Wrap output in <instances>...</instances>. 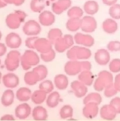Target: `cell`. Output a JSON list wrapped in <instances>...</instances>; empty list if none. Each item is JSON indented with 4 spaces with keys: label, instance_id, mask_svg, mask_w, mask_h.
<instances>
[{
    "label": "cell",
    "instance_id": "42",
    "mask_svg": "<svg viewBox=\"0 0 120 121\" xmlns=\"http://www.w3.org/2000/svg\"><path fill=\"white\" fill-rule=\"evenodd\" d=\"M118 90L116 89V87L113 83V84L105 87V89L103 90V95L106 98H113L118 94Z\"/></svg>",
    "mask_w": 120,
    "mask_h": 121
},
{
    "label": "cell",
    "instance_id": "29",
    "mask_svg": "<svg viewBox=\"0 0 120 121\" xmlns=\"http://www.w3.org/2000/svg\"><path fill=\"white\" fill-rule=\"evenodd\" d=\"M47 95L46 92H44L42 90H37L34 92H32V97H31V99L32 101L37 105H41L42 103L46 102L47 98Z\"/></svg>",
    "mask_w": 120,
    "mask_h": 121
},
{
    "label": "cell",
    "instance_id": "28",
    "mask_svg": "<svg viewBox=\"0 0 120 121\" xmlns=\"http://www.w3.org/2000/svg\"><path fill=\"white\" fill-rule=\"evenodd\" d=\"M60 100V95L58 91H52L51 93L47 95L46 104L51 109H54L59 104Z\"/></svg>",
    "mask_w": 120,
    "mask_h": 121
},
{
    "label": "cell",
    "instance_id": "41",
    "mask_svg": "<svg viewBox=\"0 0 120 121\" xmlns=\"http://www.w3.org/2000/svg\"><path fill=\"white\" fill-rule=\"evenodd\" d=\"M56 52L53 48L50 52L40 54V58L42 60H43L44 62L48 63V62H51L52 60H54V59L56 58Z\"/></svg>",
    "mask_w": 120,
    "mask_h": 121
},
{
    "label": "cell",
    "instance_id": "6",
    "mask_svg": "<svg viewBox=\"0 0 120 121\" xmlns=\"http://www.w3.org/2000/svg\"><path fill=\"white\" fill-rule=\"evenodd\" d=\"M74 44H75L74 36L70 34H65L53 44V48L58 53H63L65 52H67V50L71 47H73Z\"/></svg>",
    "mask_w": 120,
    "mask_h": 121
},
{
    "label": "cell",
    "instance_id": "2",
    "mask_svg": "<svg viewBox=\"0 0 120 121\" xmlns=\"http://www.w3.org/2000/svg\"><path fill=\"white\" fill-rule=\"evenodd\" d=\"M92 52L89 47L82 46H73L66 52V57L69 60H88L91 57Z\"/></svg>",
    "mask_w": 120,
    "mask_h": 121
},
{
    "label": "cell",
    "instance_id": "31",
    "mask_svg": "<svg viewBox=\"0 0 120 121\" xmlns=\"http://www.w3.org/2000/svg\"><path fill=\"white\" fill-rule=\"evenodd\" d=\"M102 96L99 92H91L87 94L84 97L83 103L84 104H88V103H95V104L99 105L102 102Z\"/></svg>",
    "mask_w": 120,
    "mask_h": 121
},
{
    "label": "cell",
    "instance_id": "45",
    "mask_svg": "<svg viewBox=\"0 0 120 121\" xmlns=\"http://www.w3.org/2000/svg\"><path fill=\"white\" fill-rule=\"evenodd\" d=\"M109 104L114 108V109L116 110V112L118 114H120V97L118 96H114L111 99Z\"/></svg>",
    "mask_w": 120,
    "mask_h": 121
},
{
    "label": "cell",
    "instance_id": "10",
    "mask_svg": "<svg viewBox=\"0 0 120 121\" xmlns=\"http://www.w3.org/2000/svg\"><path fill=\"white\" fill-rule=\"evenodd\" d=\"M64 71L65 75L70 76H78L82 71L81 63L80 60H69L64 66Z\"/></svg>",
    "mask_w": 120,
    "mask_h": 121
},
{
    "label": "cell",
    "instance_id": "52",
    "mask_svg": "<svg viewBox=\"0 0 120 121\" xmlns=\"http://www.w3.org/2000/svg\"><path fill=\"white\" fill-rule=\"evenodd\" d=\"M7 3L5 2V0H0V9H4L7 6Z\"/></svg>",
    "mask_w": 120,
    "mask_h": 121
},
{
    "label": "cell",
    "instance_id": "56",
    "mask_svg": "<svg viewBox=\"0 0 120 121\" xmlns=\"http://www.w3.org/2000/svg\"><path fill=\"white\" fill-rule=\"evenodd\" d=\"M1 62H2V61H1V59H0V66H1Z\"/></svg>",
    "mask_w": 120,
    "mask_h": 121
},
{
    "label": "cell",
    "instance_id": "22",
    "mask_svg": "<svg viewBox=\"0 0 120 121\" xmlns=\"http://www.w3.org/2000/svg\"><path fill=\"white\" fill-rule=\"evenodd\" d=\"M102 29L107 34H113L118 31V25L116 20L111 18H106L102 22Z\"/></svg>",
    "mask_w": 120,
    "mask_h": 121
},
{
    "label": "cell",
    "instance_id": "43",
    "mask_svg": "<svg viewBox=\"0 0 120 121\" xmlns=\"http://www.w3.org/2000/svg\"><path fill=\"white\" fill-rule=\"evenodd\" d=\"M107 50L110 52H120V41H110L107 44Z\"/></svg>",
    "mask_w": 120,
    "mask_h": 121
},
{
    "label": "cell",
    "instance_id": "25",
    "mask_svg": "<svg viewBox=\"0 0 120 121\" xmlns=\"http://www.w3.org/2000/svg\"><path fill=\"white\" fill-rule=\"evenodd\" d=\"M16 95L14 94L13 91L12 89H8L3 93L1 96V104L5 107L12 105L14 102Z\"/></svg>",
    "mask_w": 120,
    "mask_h": 121
},
{
    "label": "cell",
    "instance_id": "24",
    "mask_svg": "<svg viewBox=\"0 0 120 121\" xmlns=\"http://www.w3.org/2000/svg\"><path fill=\"white\" fill-rule=\"evenodd\" d=\"M54 85L56 89L59 91H64L67 89L69 86V79L67 75L65 74H58L54 77Z\"/></svg>",
    "mask_w": 120,
    "mask_h": 121
},
{
    "label": "cell",
    "instance_id": "39",
    "mask_svg": "<svg viewBox=\"0 0 120 121\" xmlns=\"http://www.w3.org/2000/svg\"><path fill=\"white\" fill-rule=\"evenodd\" d=\"M108 14L110 17L114 20H119L120 19V4H115L113 5L110 6L108 9Z\"/></svg>",
    "mask_w": 120,
    "mask_h": 121
},
{
    "label": "cell",
    "instance_id": "11",
    "mask_svg": "<svg viewBox=\"0 0 120 121\" xmlns=\"http://www.w3.org/2000/svg\"><path fill=\"white\" fill-rule=\"evenodd\" d=\"M72 6L71 0H56L51 4V11L56 15H60Z\"/></svg>",
    "mask_w": 120,
    "mask_h": 121
},
{
    "label": "cell",
    "instance_id": "37",
    "mask_svg": "<svg viewBox=\"0 0 120 121\" xmlns=\"http://www.w3.org/2000/svg\"><path fill=\"white\" fill-rule=\"evenodd\" d=\"M55 85L54 82H52L50 80H44L42 81L39 84V90H42L47 94H50L52 91H54Z\"/></svg>",
    "mask_w": 120,
    "mask_h": 121
},
{
    "label": "cell",
    "instance_id": "20",
    "mask_svg": "<svg viewBox=\"0 0 120 121\" xmlns=\"http://www.w3.org/2000/svg\"><path fill=\"white\" fill-rule=\"evenodd\" d=\"M2 82L4 86L8 89H14L19 85L20 80L16 74L13 72H9L3 76Z\"/></svg>",
    "mask_w": 120,
    "mask_h": 121
},
{
    "label": "cell",
    "instance_id": "32",
    "mask_svg": "<svg viewBox=\"0 0 120 121\" xmlns=\"http://www.w3.org/2000/svg\"><path fill=\"white\" fill-rule=\"evenodd\" d=\"M65 27L69 32H76L81 28V18H69L65 23Z\"/></svg>",
    "mask_w": 120,
    "mask_h": 121
},
{
    "label": "cell",
    "instance_id": "26",
    "mask_svg": "<svg viewBox=\"0 0 120 121\" xmlns=\"http://www.w3.org/2000/svg\"><path fill=\"white\" fill-rule=\"evenodd\" d=\"M32 91L27 87H21L15 93L16 98L20 102H27L32 97Z\"/></svg>",
    "mask_w": 120,
    "mask_h": 121
},
{
    "label": "cell",
    "instance_id": "38",
    "mask_svg": "<svg viewBox=\"0 0 120 121\" xmlns=\"http://www.w3.org/2000/svg\"><path fill=\"white\" fill-rule=\"evenodd\" d=\"M32 70L37 72V74L38 75L39 78H40L41 81L46 80L47 76H48V69H47V67L45 65L39 64V65H37V66H36L35 67H33Z\"/></svg>",
    "mask_w": 120,
    "mask_h": 121
},
{
    "label": "cell",
    "instance_id": "17",
    "mask_svg": "<svg viewBox=\"0 0 120 121\" xmlns=\"http://www.w3.org/2000/svg\"><path fill=\"white\" fill-rule=\"evenodd\" d=\"M99 116L103 119L107 121H112L116 118L118 113L114 109V108L110 104H104L101 108H99Z\"/></svg>",
    "mask_w": 120,
    "mask_h": 121
},
{
    "label": "cell",
    "instance_id": "7",
    "mask_svg": "<svg viewBox=\"0 0 120 121\" xmlns=\"http://www.w3.org/2000/svg\"><path fill=\"white\" fill-rule=\"evenodd\" d=\"M22 32L26 36L28 37L38 36L42 32V25L37 21L30 19L24 22L22 26Z\"/></svg>",
    "mask_w": 120,
    "mask_h": 121
},
{
    "label": "cell",
    "instance_id": "40",
    "mask_svg": "<svg viewBox=\"0 0 120 121\" xmlns=\"http://www.w3.org/2000/svg\"><path fill=\"white\" fill-rule=\"evenodd\" d=\"M108 69L112 73H115V74L120 73V59H112L108 63Z\"/></svg>",
    "mask_w": 120,
    "mask_h": 121
},
{
    "label": "cell",
    "instance_id": "4",
    "mask_svg": "<svg viewBox=\"0 0 120 121\" xmlns=\"http://www.w3.org/2000/svg\"><path fill=\"white\" fill-rule=\"evenodd\" d=\"M27 13L22 10H16L8 14L5 18V23L9 29L16 30L20 27L21 24L25 22Z\"/></svg>",
    "mask_w": 120,
    "mask_h": 121
},
{
    "label": "cell",
    "instance_id": "54",
    "mask_svg": "<svg viewBox=\"0 0 120 121\" xmlns=\"http://www.w3.org/2000/svg\"><path fill=\"white\" fill-rule=\"evenodd\" d=\"M2 36H3L2 32H1V31H0V40H1V39H2Z\"/></svg>",
    "mask_w": 120,
    "mask_h": 121
},
{
    "label": "cell",
    "instance_id": "3",
    "mask_svg": "<svg viewBox=\"0 0 120 121\" xmlns=\"http://www.w3.org/2000/svg\"><path fill=\"white\" fill-rule=\"evenodd\" d=\"M113 73L109 71H106V70H103V71H99L98 74L96 79H94V89L97 91V92H100V91H103L105 87H107L109 85L113 83Z\"/></svg>",
    "mask_w": 120,
    "mask_h": 121
},
{
    "label": "cell",
    "instance_id": "47",
    "mask_svg": "<svg viewBox=\"0 0 120 121\" xmlns=\"http://www.w3.org/2000/svg\"><path fill=\"white\" fill-rule=\"evenodd\" d=\"M7 4H12L14 6H21L25 3V0H5Z\"/></svg>",
    "mask_w": 120,
    "mask_h": 121
},
{
    "label": "cell",
    "instance_id": "9",
    "mask_svg": "<svg viewBox=\"0 0 120 121\" xmlns=\"http://www.w3.org/2000/svg\"><path fill=\"white\" fill-rule=\"evenodd\" d=\"M74 39H75V43H76L77 45L89 48L93 47L95 42L94 38L90 34L85 32H76L74 35Z\"/></svg>",
    "mask_w": 120,
    "mask_h": 121
},
{
    "label": "cell",
    "instance_id": "12",
    "mask_svg": "<svg viewBox=\"0 0 120 121\" xmlns=\"http://www.w3.org/2000/svg\"><path fill=\"white\" fill-rule=\"evenodd\" d=\"M22 40L20 35L16 32H10L5 37V44L9 48L17 50L22 46Z\"/></svg>",
    "mask_w": 120,
    "mask_h": 121
},
{
    "label": "cell",
    "instance_id": "44",
    "mask_svg": "<svg viewBox=\"0 0 120 121\" xmlns=\"http://www.w3.org/2000/svg\"><path fill=\"white\" fill-rule=\"evenodd\" d=\"M37 38H38L37 36L28 37L25 40V46L28 49H31V50H35V44H36V41L37 40Z\"/></svg>",
    "mask_w": 120,
    "mask_h": 121
},
{
    "label": "cell",
    "instance_id": "30",
    "mask_svg": "<svg viewBox=\"0 0 120 121\" xmlns=\"http://www.w3.org/2000/svg\"><path fill=\"white\" fill-rule=\"evenodd\" d=\"M24 82L27 85V86H35L38 82H41L40 78H39L38 75L37 74L36 71L33 70L32 71H27L24 75Z\"/></svg>",
    "mask_w": 120,
    "mask_h": 121
},
{
    "label": "cell",
    "instance_id": "18",
    "mask_svg": "<svg viewBox=\"0 0 120 121\" xmlns=\"http://www.w3.org/2000/svg\"><path fill=\"white\" fill-rule=\"evenodd\" d=\"M53 49V44L48 40V38L45 37H38L36 41L35 50L38 53L42 54L48 52Z\"/></svg>",
    "mask_w": 120,
    "mask_h": 121
},
{
    "label": "cell",
    "instance_id": "1",
    "mask_svg": "<svg viewBox=\"0 0 120 121\" xmlns=\"http://www.w3.org/2000/svg\"><path fill=\"white\" fill-rule=\"evenodd\" d=\"M40 60V56L37 54V52L27 49L21 56V66L24 71H30L31 68L39 65Z\"/></svg>",
    "mask_w": 120,
    "mask_h": 121
},
{
    "label": "cell",
    "instance_id": "13",
    "mask_svg": "<svg viewBox=\"0 0 120 121\" xmlns=\"http://www.w3.org/2000/svg\"><path fill=\"white\" fill-rule=\"evenodd\" d=\"M94 60L95 62L99 66H106L108 65L109 61L111 60L110 56V52H108L107 49L100 48L97 50L94 53Z\"/></svg>",
    "mask_w": 120,
    "mask_h": 121
},
{
    "label": "cell",
    "instance_id": "23",
    "mask_svg": "<svg viewBox=\"0 0 120 121\" xmlns=\"http://www.w3.org/2000/svg\"><path fill=\"white\" fill-rule=\"evenodd\" d=\"M83 9L87 15L94 16L99 10V5L95 0H87L84 4Z\"/></svg>",
    "mask_w": 120,
    "mask_h": 121
},
{
    "label": "cell",
    "instance_id": "53",
    "mask_svg": "<svg viewBox=\"0 0 120 121\" xmlns=\"http://www.w3.org/2000/svg\"><path fill=\"white\" fill-rule=\"evenodd\" d=\"M2 78H3V75L1 73V71H0V83H1V81H2Z\"/></svg>",
    "mask_w": 120,
    "mask_h": 121
},
{
    "label": "cell",
    "instance_id": "5",
    "mask_svg": "<svg viewBox=\"0 0 120 121\" xmlns=\"http://www.w3.org/2000/svg\"><path fill=\"white\" fill-rule=\"evenodd\" d=\"M21 55L20 52L17 50H11L8 52L4 60L5 68L10 72L16 71L21 65Z\"/></svg>",
    "mask_w": 120,
    "mask_h": 121
},
{
    "label": "cell",
    "instance_id": "34",
    "mask_svg": "<svg viewBox=\"0 0 120 121\" xmlns=\"http://www.w3.org/2000/svg\"><path fill=\"white\" fill-rule=\"evenodd\" d=\"M46 5H47L46 0H31L30 2L31 10L37 13H40L45 10Z\"/></svg>",
    "mask_w": 120,
    "mask_h": 121
},
{
    "label": "cell",
    "instance_id": "8",
    "mask_svg": "<svg viewBox=\"0 0 120 121\" xmlns=\"http://www.w3.org/2000/svg\"><path fill=\"white\" fill-rule=\"evenodd\" d=\"M98 23L94 16L86 15L81 18V30L85 33H92L97 29Z\"/></svg>",
    "mask_w": 120,
    "mask_h": 121
},
{
    "label": "cell",
    "instance_id": "51",
    "mask_svg": "<svg viewBox=\"0 0 120 121\" xmlns=\"http://www.w3.org/2000/svg\"><path fill=\"white\" fill-rule=\"evenodd\" d=\"M102 2H103V4H104V5L110 7V6L117 4V3H118V0H102Z\"/></svg>",
    "mask_w": 120,
    "mask_h": 121
},
{
    "label": "cell",
    "instance_id": "49",
    "mask_svg": "<svg viewBox=\"0 0 120 121\" xmlns=\"http://www.w3.org/2000/svg\"><path fill=\"white\" fill-rule=\"evenodd\" d=\"M0 120L1 121H14L15 120V117H14L13 114H7L3 115L2 117L0 118Z\"/></svg>",
    "mask_w": 120,
    "mask_h": 121
},
{
    "label": "cell",
    "instance_id": "48",
    "mask_svg": "<svg viewBox=\"0 0 120 121\" xmlns=\"http://www.w3.org/2000/svg\"><path fill=\"white\" fill-rule=\"evenodd\" d=\"M113 85L118 90V92H120V73H118L115 76L114 79H113Z\"/></svg>",
    "mask_w": 120,
    "mask_h": 121
},
{
    "label": "cell",
    "instance_id": "55",
    "mask_svg": "<svg viewBox=\"0 0 120 121\" xmlns=\"http://www.w3.org/2000/svg\"><path fill=\"white\" fill-rule=\"evenodd\" d=\"M48 1H51V2H52V3H53V2H55L56 0H48Z\"/></svg>",
    "mask_w": 120,
    "mask_h": 121
},
{
    "label": "cell",
    "instance_id": "16",
    "mask_svg": "<svg viewBox=\"0 0 120 121\" xmlns=\"http://www.w3.org/2000/svg\"><path fill=\"white\" fill-rule=\"evenodd\" d=\"M82 114H83L84 117L89 119H92L97 117L98 114H99V104H95V103H88V104H84Z\"/></svg>",
    "mask_w": 120,
    "mask_h": 121
},
{
    "label": "cell",
    "instance_id": "50",
    "mask_svg": "<svg viewBox=\"0 0 120 121\" xmlns=\"http://www.w3.org/2000/svg\"><path fill=\"white\" fill-rule=\"evenodd\" d=\"M7 46L5 43L0 42V57H2L3 56H4L7 53Z\"/></svg>",
    "mask_w": 120,
    "mask_h": 121
},
{
    "label": "cell",
    "instance_id": "14",
    "mask_svg": "<svg viewBox=\"0 0 120 121\" xmlns=\"http://www.w3.org/2000/svg\"><path fill=\"white\" fill-rule=\"evenodd\" d=\"M56 14L52 11L44 10L39 13L38 22L42 26L44 27H50L53 25L56 22Z\"/></svg>",
    "mask_w": 120,
    "mask_h": 121
},
{
    "label": "cell",
    "instance_id": "21",
    "mask_svg": "<svg viewBox=\"0 0 120 121\" xmlns=\"http://www.w3.org/2000/svg\"><path fill=\"white\" fill-rule=\"evenodd\" d=\"M32 116L35 121H46L48 119V112L45 107L37 105L34 109H32Z\"/></svg>",
    "mask_w": 120,
    "mask_h": 121
},
{
    "label": "cell",
    "instance_id": "36",
    "mask_svg": "<svg viewBox=\"0 0 120 121\" xmlns=\"http://www.w3.org/2000/svg\"><path fill=\"white\" fill-rule=\"evenodd\" d=\"M74 114V109L73 107L70 104H65L60 108V111H59V114L60 117L62 119H68L73 116Z\"/></svg>",
    "mask_w": 120,
    "mask_h": 121
},
{
    "label": "cell",
    "instance_id": "35",
    "mask_svg": "<svg viewBox=\"0 0 120 121\" xmlns=\"http://www.w3.org/2000/svg\"><path fill=\"white\" fill-rule=\"evenodd\" d=\"M62 37H63V32L60 28H56V27L51 28L47 32V38L52 44H54L59 38Z\"/></svg>",
    "mask_w": 120,
    "mask_h": 121
},
{
    "label": "cell",
    "instance_id": "33",
    "mask_svg": "<svg viewBox=\"0 0 120 121\" xmlns=\"http://www.w3.org/2000/svg\"><path fill=\"white\" fill-rule=\"evenodd\" d=\"M84 9L79 6H71L67 10V16L69 18H82L84 17Z\"/></svg>",
    "mask_w": 120,
    "mask_h": 121
},
{
    "label": "cell",
    "instance_id": "27",
    "mask_svg": "<svg viewBox=\"0 0 120 121\" xmlns=\"http://www.w3.org/2000/svg\"><path fill=\"white\" fill-rule=\"evenodd\" d=\"M78 80L87 86H90L94 84V76L91 71H82L78 75Z\"/></svg>",
    "mask_w": 120,
    "mask_h": 121
},
{
    "label": "cell",
    "instance_id": "46",
    "mask_svg": "<svg viewBox=\"0 0 120 121\" xmlns=\"http://www.w3.org/2000/svg\"><path fill=\"white\" fill-rule=\"evenodd\" d=\"M80 63H81L82 71H91L92 64H91V62L89 61L88 60H80Z\"/></svg>",
    "mask_w": 120,
    "mask_h": 121
},
{
    "label": "cell",
    "instance_id": "15",
    "mask_svg": "<svg viewBox=\"0 0 120 121\" xmlns=\"http://www.w3.org/2000/svg\"><path fill=\"white\" fill-rule=\"evenodd\" d=\"M70 89L77 98H84L88 93V86L79 80L72 81L70 84Z\"/></svg>",
    "mask_w": 120,
    "mask_h": 121
},
{
    "label": "cell",
    "instance_id": "19",
    "mask_svg": "<svg viewBox=\"0 0 120 121\" xmlns=\"http://www.w3.org/2000/svg\"><path fill=\"white\" fill-rule=\"evenodd\" d=\"M32 108L27 102H23L16 107L14 114L18 119H26L32 114Z\"/></svg>",
    "mask_w": 120,
    "mask_h": 121
}]
</instances>
